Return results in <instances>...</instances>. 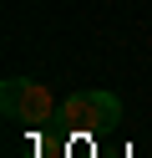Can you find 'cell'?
Here are the masks:
<instances>
[{
  "label": "cell",
  "mask_w": 152,
  "mask_h": 158,
  "mask_svg": "<svg viewBox=\"0 0 152 158\" xmlns=\"http://www.w3.org/2000/svg\"><path fill=\"white\" fill-rule=\"evenodd\" d=\"M0 107H5V117H15V123H25V127H46L51 117H61L51 87L30 82V77H5V87H0Z\"/></svg>",
  "instance_id": "6da1fadb"
},
{
  "label": "cell",
  "mask_w": 152,
  "mask_h": 158,
  "mask_svg": "<svg viewBox=\"0 0 152 158\" xmlns=\"http://www.w3.org/2000/svg\"><path fill=\"white\" fill-rule=\"evenodd\" d=\"M61 123L71 133H81V138H96V133H107V127L122 123V102L111 92H71L61 102Z\"/></svg>",
  "instance_id": "7a4b0ae2"
}]
</instances>
